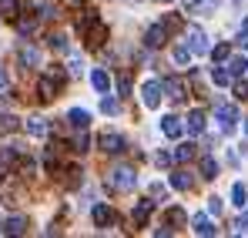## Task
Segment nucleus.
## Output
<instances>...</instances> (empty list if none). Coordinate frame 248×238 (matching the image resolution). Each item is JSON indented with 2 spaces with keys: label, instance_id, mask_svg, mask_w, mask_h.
Wrapping results in <instances>:
<instances>
[{
  "label": "nucleus",
  "instance_id": "1",
  "mask_svg": "<svg viewBox=\"0 0 248 238\" xmlns=\"http://www.w3.org/2000/svg\"><path fill=\"white\" fill-rule=\"evenodd\" d=\"M134 185H138V175H134V168H114L111 175H108V188L111 191H121V195H127V191H134Z\"/></svg>",
  "mask_w": 248,
  "mask_h": 238
},
{
  "label": "nucleus",
  "instance_id": "2",
  "mask_svg": "<svg viewBox=\"0 0 248 238\" xmlns=\"http://www.w3.org/2000/svg\"><path fill=\"white\" fill-rule=\"evenodd\" d=\"M161 94H165V84L161 80H144V87H141V101H144V108H158L161 104Z\"/></svg>",
  "mask_w": 248,
  "mask_h": 238
},
{
  "label": "nucleus",
  "instance_id": "3",
  "mask_svg": "<svg viewBox=\"0 0 248 238\" xmlns=\"http://www.w3.org/2000/svg\"><path fill=\"white\" fill-rule=\"evenodd\" d=\"M97 144H101L104 155H124V151H127V141H124L121 134H114V131H104Z\"/></svg>",
  "mask_w": 248,
  "mask_h": 238
},
{
  "label": "nucleus",
  "instance_id": "4",
  "mask_svg": "<svg viewBox=\"0 0 248 238\" xmlns=\"http://www.w3.org/2000/svg\"><path fill=\"white\" fill-rule=\"evenodd\" d=\"M215 118L221 124V131L228 134V131H235V124H238V108H235V104H218V108H215Z\"/></svg>",
  "mask_w": 248,
  "mask_h": 238
},
{
  "label": "nucleus",
  "instance_id": "5",
  "mask_svg": "<svg viewBox=\"0 0 248 238\" xmlns=\"http://www.w3.org/2000/svg\"><path fill=\"white\" fill-rule=\"evenodd\" d=\"M188 47H191V54H211L208 34L202 27H188Z\"/></svg>",
  "mask_w": 248,
  "mask_h": 238
},
{
  "label": "nucleus",
  "instance_id": "6",
  "mask_svg": "<svg viewBox=\"0 0 248 238\" xmlns=\"http://www.w3.org/2000/svg\"><path fill=\"white\" fill-rule=\"evenodd\" d=\"M57 87H61V84H57V80H54L50 74H47V78H41V80H37V97H41L44 104H50V101L57 97Z\"/></svg>",
  "mask_w": 248,
  "mask_h": 238
},
{
  "label": "nucleus",
  "instance_id": "7",
  "mask_svg": "<svg viewBox=\"0 0 248 238\" xmlns=\"http://www.w3.org/2000/svg\"><path fill=\"white\" fill-rule=\"evenodd\" d=\"M168 34H171V31H168L165 24H155V27H148L144 44H148V47H165V44H168Z\"/></svg>",
  "mask_w": 248,
  "mask_h": 238
},
{
  "label": "nucleus",
  "instance_id": "8",
  "mask_svg": "<svg viewBox=\"0 0 248 238\" xmlns=\"http://www.w3.org/2000/svg\"><path fill=\"white\" fill-rule=\"evenodd\" d=\"M84 37H87V47H101V44H104V37H108V27H104L101 20H94V24L84 31Z\"/></svg>",
  "mask_w": 248,
  "mask_h": 238
},
{
  "label": "nucleus",
  "instance_id": "9",
  "mask_svg": "<svg viewBox=\"0 0 248 238\" xmlns=\"http://www.w3.org/2000/svg\"><path fill=\"white\" fill-rule=\"evenodd\" d=\"M161 134H165V138H181V134H185V124H181V118H174V114L161 118Z\"/></svg>",
  "mask_w": 248,
  "mask_h": 238
},
{
  "label": "nucleus",
  "instance_id": "10",
  "mask_svg": "<svg viewBox=\"0 0 248 238\" xmlns=\"http://www.w3.org/2000/svg\"><path fill=\"white\" fill-rule=\"evenodd\" d=\"M165 91H168V97L178 104V101H185V94H188V87H185V80L181 78H168L165 80Z\"/></svg>",
  "mask_w": 248,
  "mask_h": 238
},
{
  "label": "nucleus",
  "instance_id": "11",
  "mask_svg": "<svg viewBox=\"0 0 248 238\" xmlns=\"http://www.w3.org/2000/svg\"><path fill=\"white\" fill-rule=\"evenodd\" d=\"M0 232H3V235H24V232H27V218L14 215V218H7V222L0 225Z\"/></svg>",
  "mask_w": 248,
  "mask_h": 238
},
{
  "label": "nucleus",
  "instance_id": "12",
  "mask_svg": "<svg viewBox=\"0 0 248 238\" xmlns=\"http://www.w3.org/2000/svg\"><path fill=\"white\" fill-rule=\"evenodd\" d=\"M191 225H195V235H205V238L218 235V228L211 225V218H208V215H195V218H191Z\"/></svg>",
  "mask_w": 248,
  "mask_h": 238
},
{
  "label": "nucleus",
  "instance_id": "13",
  "mask_svg": "<svg viewBox=\"0 0 248 238\" xmlns=\"http://www.w3.org/2000/svg\"><path fill=\"white\" fill-rule=\"evenodd\" d=\"M151 211H155V201H138V208L131 211V222H134V225H144V222L151 218Z\"/></svg>",
  "mask_w": 248,
  "mask_h": 238
},
{
  "label": "nucleus",
  "instance_id": "14",
  "mask_svg": "<svg viewBox=\"0 0 248 238\" xmlns=\"http://www.w3.org/2000/svg\"><path fill=\"white\" fill-rule=\"evenodd\" d=\"M185 127H188V134H202V131H205V111L195 108V111L188 114V124H185Z\"/></svg>",
  "mask_w": 248,
  "mask_h": 238
},
{
  "label": "nucleus",
  "instance_id": "15",
  "mask_svg": "<svg viewBox=\"0 0 248 238\" xmlns=\"http://www.w3.org/2000/svg\"><path fill=\"white\" fill-rule=\"evenodd\" d=\"M91 215H94V225H97V228H104V225H111V222H114V211H111L108 205H94V211H91Z\"/></svg>",
  "mask_w": 248,
  "mask_h": 238
},
{
  "label": "nucleus",
  "instance_id": "16",
  "mask_svg": "<svg viewBox=\"0 0 248 238\" xmlns=\"http://www.w3.org/2000/svg\"><path fill=\"white\" fill-rule=\"evenodd\" d=\"M91 84H94V91H101V94H108V91H111V74L97 67V71L91 74Z\"/></svg>",
  "mask_w": 248,
  "mask_h": 238
},
{
  "label": "nucleus",
  "instance_id": "17",
  "mask_svg": "<svg viewBox=\"0 0 248 238\" xmlns=\"http://www.w3.org/2000/svg\"><path fill=\"white\" fill-rule=\"evenodd\" d=\"M24 127H27V134H34V138H44V134L50 131V124H47L44 118H27V124H24Z\"/></svg>",
  "mask_w": 248,
  "mask_h": 238
},
{
  "label": "nucleus",
  "instance_id": "18",
  "mask_svg": "<svg viewBox=\"0 0 248 238\" xmlns=\"http://www.w3.org/2000/svg\"><path fill=\"white\" fill-rule=\"evenodd\" d=\"M67 124L81 131V127H87V124H91V114H87V111H81V108H74V111H67Z\"/></svg>",
  "mask_w": 248,
  "mask_h": 238
},
{
  "label": "nucleus",
  "instance_id": "19",
  "mask_svg": "<svg viewBox=\"0 0 248 238\" xmlns=\"http://www.w3.org/2000/svg\"><path fill=\"white\" fill-rule=\"evenodd\" d=\"M191 185H195V178H191L188 171H174V175H171V188H178V191H188Z\"/></svg>",
  "mask_w": 248,
  "mask_h": 238
},
{
  "label": "nucleus",
  "instance_id": "20",
  "mask_svg": "<svg viewBox=\"0 0 248 238\" xmlns=\"http://www.w3.org/2000/svg\"><path fill=\"white\" fill-rule=\"evenodd\" d=\"M20 64H24V67H27V64H31V67H37V64H41L37 47H20Z\"/></svg>",
  "mask_w": 248,
  "mask_h": 238
},
{
  "label": "nucleus",
  "instance_id": "21",
  "mask_svg": "<svg viewBox=\"0 0 248 238\" xmlns=\"http://www.w3.org/2000/svg\"><path fill=\"white\" fill-rule=\"evenodd\" d=\"M202 178H208V181H211V178H218V161L211 158V155L202 158Z\"/></svg>",
  "mask_w": 248,
  "mask_h": 238
},
{
  "label": "nucleus",
  "instance_id": "22",
  "mask_svg": "<svg viewBox=\"0 0 248 238\" xmlns=\"http://www.w3.org/2000/svg\"><path fill=\"white\" fill-rule=\"evenodd\" d=\"M20 127V118H14V114H0V134H14Z\"/></svg>",
  "mask_w": 248,
  "mask_h": 238
},
{
  "label": "nucleus",
  "instance_id": "23",
  "mask_svg": "<svg viewBox=\"0 0 248 238\" xmlns=\"http://www.w3.org/2000/svg\"><path fill=\"white\" fill-rule=\"evenodd\" d=\"M171 57H174V64H178V67H185V64L191 61V47H188V44H181V47H174V50H171Z\"/></svg>",
  "mask_w": 248,
  "mask_h": 238
},
{
  "label": "nucleus",
  "instance_id": "24",
  "mask_svg": "<svg viewBox=\"0 0 248 238\" xmlns=\"http://www.w3.org/2000/svg\"><path fill=\"white\" fill-rule=\"evenodd\" d=\"M228 71H232V78H242L248 71V61L245 57H228Z\"/></svg>",
  "mask_w": 248,
  "mask_h": 238
},
{
  "label": "nucleus",
  "instance_id": "25",
  "mask_svg": "<svg viewBox=\"0 0 248 238\" xmlns=\"http://www.w3.org/2000/svg\"><path fill=\"white\" fill-rule=\"evenodd\" d=\"M195 158V144H178V148H174V161H178V164H185V161H191Z\"/></svg>",
  "mask_w": 248,
  "mask_h": 238
},
{
  "label": "nucleus",
  "instance_id": "26",
  "mask_svg": "<svg viewBox=\"0 0 248 238\" xmlns=\"http://www.w3.org/2000/svg\"><path fill=\"white\" fill-rule=\"evenodd\" d=\"M211 57H215V64H225V61L232 57V47H228V44H215V47H211Z\"/></svg>",
  "mask_w": 248,
  "mask_h": 238
},
{
  "label": "nucleus",
  "instance_id": "27",
  "mask_svg": "<svg viewBox=\"0 0 248 238\" xmlns=\"http://www.w3.org/2000/svg\"><path fill=\"white\" fill-rule=\"evenodd\" d=\"M17 10H20V3H17V0H0V17L14 20V17H17Z\"/></svg>",
  "mask_w": 248,
  "mask_h": 238
},
{
  "label": "nucleus",
  "instance_id": "28",
  "mask_svg": "<svg viewBox=\"0 0 248 238\" xmlns=\"http://www.w3.org/2000/svg\"><path fill=\"white\" fill-rule=\"evenodd\" d=\"M245 201H248V188L238 181L235 188H232V205H238V208H245Z\"/></svg>",
  "mask_w": 248,
  "mask_h": 238
},
{
  "label": "nucleus",
  "instance_id": "29",
  "mask_svg": "<svg viewBox=\"0 0 248 238\" xmlns=\"http://www.w3.org/2000/svg\"><path fill=\"white\" fill-rule=\"evenodd\" d=\"M211 80H215L218 87H228V84H232V71H225V67H215V71H211Z\"/></svg>",
  "mask_w": 248,
  "mask_h": 238
},
{
  "label": "nucleus",
  "instance_id": "30",
  "mask_svg": "<svg viewBox=\"0 0 248 238\" xmlns=\"http://www.w3.org/2000/svg\"><path fill=\"white\" fill-rule=\"evenodd\" d=\"M71 148H74V151H78V155H84V151H87V148H91V138H87V127H81V134H78V138H74V144H71Z\"/></svg>",
  "mask_w": 248,
  "mask_h": 238
},
{
  "label": "nucleus",
  "instance_id": "31",
  "mask_svg": "<svg viewBox=\"0 0 248 238\" xmlns=\"http://www.w3.org/2000/svg\"><path fill=\"white\" fill-rule=\"evenodd\" d=\"M101 111H104V114H118V111H121L118 97H108V94H104V97H101Z\"/></svg>",
  "mask_w": 248,
  "mask_h": 238
},
{
  "label": "nucleus",
  "instance_id": "32",
  "mask_svg": "<svg viewBox=\"0 0 248 238\" xmlns=\"http://www.w3.org/2000/svg\"><path fill=\"white\" fill-rule=\"evenodd\" d=\"M37 10H41V14H37V17H41V20H57V7H54V3H50V0H47V3H41V7H37Z\"/></svg>",
  "mask_w": 248,
  "mask_h": 238
},
{
  "label": "nucleus",
  "instance_id": "33",
  "mask_svg": "<svg viewBox=\"0 0 248 238\" xmlns=\"http://www.w3.org/2000/svg\"><path fill=\"white\" fill-rule=\"evenodd\" d=\"M47 44H50L54 50H61V54L67 50V37H64V34H50V37H47Z\"/></svg>",
  "mask_w": 248,
  "mask_h": 238
},
{
  "label": "nucleus",
  "instance_id": "34",
  "mask_svg": "<svg viewBox=\"0 0 248 238\" xmlns=\"http://www.w3.org/2000/svg\"><path fill=\"white\" fill-rule=\"evenodd\" d=\"M168 222H171V225H185L188 218H185V211H181V208H171V211H168Z\"/></svg>",
  "mask_w": 248,
  "mask_h": 238
},
{
  "label": "nucleus",
  "instance_id": "35",
  "mask_svg": "<svg viewBox=\"0 0 248 238\" xmlns=\"http://www.w3.org/2000/svg\"><path fill=\"white\" fill-rule=\"evenodd\" d=\"M161 24H165L168 31H178V27H181V17H178V14H168V17L161 20Z\"/></svg>",
  "mask_w": 248,
  "mask_h": 238
},
{
  "label": "nucleus",
  "instance_id": "36",
  "mask_svg": "<svg viewBox=\"0 0 248 238\" xmlns=\"http://www.w3.org/2000/svg\"><path fill=\"white\" fill-rule=\"evenodd\" d=\"M235 232L238 235H248V211H242V218L235 222Z\"/></svg>",
  "mask_w": 248,
  "mask_h": 238
},
{
  "label": "nucleus",
  "instance_id": "37",
  "mask_svg": "<svg viewBox=\"0 0 248 238\" xmlns=\"http://www.w3.org/2000/svg\"><path fill=\"white\" fill-rule=\"evenodd\" d=\"M118 91H121V97H124V94H131V78H127V74L118 78Z\"/></svg>",
  "mask_w": 248,
  "mask_h": 238
},
{
  "label": "nucleus",
  "instance_id": "38",
  "mask_svg": "<svg viewBox=\"0 0 248 238\" xmlns=\"http://www.w3.org/2000/svg\"><path fill=\"white\" fill-rule=\"evenodd\" d=\"M208 211H211V215H221V198H218V195L208 198Z\"/></svg>",
  "mask_w": 248,
  "mask_h": 238
},
{
  "label": "nucleus",
  "instance_id": "39",
  "mask_svg": "<svg viewBox=\"0 0 248 238\" xmlns=\"http://www.w3.org/2000/svg\"><path fill=\"white\" fill-rule=\"evenodd\" d=\"M155 161H158L161 168H168V164L174 161V155H168V151H158V155H155Z\"/></svg>",
  "mask_w": 248,
  "mask_h": 238
},
{
  "label": "nucleus",
  "instance_id": "40",
  "mask_svg": "<svg viewBox=\"0 0 248 238\" xmlns=\"http://www.w3.org/2000/svg\"><path fill=\"white\" fill-rule=\"evenodd\" d=\"M235 97H238V101H245V97H248V84H245V80L235 84Z\"/></svg>",
  "mask_w": 248,
  "mask_h": 238
},
{
  "label": "nucleus",
  "instance_id": "41",
  "mask_svg": "<svg viewBox=\"0 0 248 238\" xmlns=\"http://www.w3.org/2000/svg\"><path fill=\"white\" fill-rule=\"evenodd\" d=\"M151 198H165V185H151Z\"/></svg>",
  "mask_w": 248,
  "mask_h": 238
},
{
  "label": "nucleus",
  "instance_id": "42",
  "mask_svg": "<svg viewBox=\"0 0 248 238\" xmlns=\"http://www.w3.org/2000/svg\"><path fill=\"white\" fill-rule=\"evenodd\" d=\"M3 87H7V71L0 67V91H3Z\"/></svg>",
  "mask_w": 248,
  "mask_h": 238
},
{
  "label": "nucleus",
  "instance_id": "43",
  "mask_svg": "<svg viewBox=\"0 0 248 238\" xmlns=\"http://www.w3.org/2000/svg\"><path fill=\"white\" fill-rule=\"evenodd\" d=\"M158 3H171V0H158Z\"/></svg>",
  "mask_w": 248,
  "mask_h": 238
},
{
  "label": "nucleus",
  "instance_id": "44",
  "mask_svg": "<svg viewBox=\"0 0 248 238\" xmlns=\"http://www.w3.org/2000/svg\"><path fill=\"white\" fill-rule=\"evenodd\" d=\"M245 134H248V121H245Z\"/></svg>",
  "mask_w": 248,
  "mask_h": 238
},
{
  "label": "nucleus",
  "instance_id": "45",
  "mask_svg": "<svg viewBox=\"0 0 248 238\" xmlns=\"http://www.w3.org/2000/svg\"><path fill=\"white\" fill-rule=\"evenodd\" d=\"M74 3H78V0H74Z\"/></svg>",
  "mask_w": 248,
  "mask_h": 238
}]
</instances>
